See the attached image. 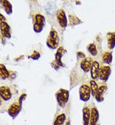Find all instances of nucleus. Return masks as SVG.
<instances>
[{"label": "nucleus", "instance_id": "f257e3e1", "mask_svg": "<svg viewBox=\"0 0 115 125\" xmlns=\"http://www.w3.org/2000/svg\"><path fill=\"white\" fill-rule=\"evenodd\" d=\"M59 43L58 33L54 29H52L47 40V45L51 49H55Z\"/></svg>", "mask_w": 115, "mask_h": 125}, {"label": "nucleus", "instance_id": "f03ea898", "mask_svg": "<svg viewBox=\"0 0 115 125\" xmlns=\"http://www.w3.org/2000/svg\"><path fill=\"white\" fill-rule=\"evenodd\" d=\"M69 97V93L67 90L61 89L56 93V99L58 104L61 107H65L66 103H67Z\"/></svg>", "mask_w": 115, "mask_h": 125}, {"label": "nucleus", "instance_id": "7ed1b4c3", "mask_svg": "<svg viewBox=\"0 0 115 125\" xmlns=\"http://www.w3.org/2000/svg\"><path fill=\"white\" fill-rule=\"evenodd\" d=\"M91 93V91L90 87L86 84L82 85L79 89L80 99L84 102L88 101L90 99Z\"/></svg>", "mask_w": 115, "mask_h": 125}, {"label": "nucleus", "instance_id": "20e7f679", "mask_svg": "<svg viewBox=\"0 0 115 125\" xmlns=\"http://www.w3.org/2000/svg\"><path fill=\"white\" fill-rule=\"evenodd\" d=\"M45 24L44 16L41 15H37L35 16V22L33 25V30L36 33L41 32Z\"/></svg>", "mask_w": 115, "mask_h": 125}, {"label": "nucleus", "instance_id": "39448f33", "mask_svg": "<svg viewBox=\"0 0 115 125\" xmlns=\"http://www.w3.org/2000/svg\"><path fill=\"white\" fill-rule=\"evenodd\" d=\"M21 109V104L19 102H15L12 104L8 109V113L13 118H16Z\"/></svg>", "mask_w": 115, "mask_h": 125}, {"label": "nucleus", "instance_id": "423d86ee", "mask_svg": "<svg viewBox=\"0 0 115 125\" xmlns=\"http://www.w3.org/2000/svg\"><path fill=\"white\" fill-rule=\"evenodd\" d=\"M111 73V70L109 66H103L100 68L99 72V77L101 81H107Z\"/></svg>", "mask_w": 115, "mask_h": 125}, {"label": "nucleus", "instance_id": "0eeeda50", "mask_svg": "<svg viewBox=\"0 0 115 125\" xmlns=\"http://www.w3.org/2000/svg\"><path fill=\"white\" fill-rule=\"evenodd\" d=\"M57 18L59 25L63 28H65L67 26V19L65 15V12L63 10H60L57 13Z\"/></svg>", "mask_w": 115, "mask_h": 125}, {"label": "nucleus", "instance_id": "6e6552de", "mask_svg": "<svg viewBox=\"0 0 115 125\" xmlns=\"http://www.w3.org/2000/svg\"><path fill=\"white\" fill-rule=\"evenodd\" d=\"M66 52V50L63 49L62 47H59V49H57V53H55V62L59 65V67H64L65 65H63V63L62 62V57L63 55Z\"/></svg>", "mask_w": 115, "mask_h": 125}, {"label": "nucleus", "instance_id": "1a4fd4ad", "mask_svg": "<svg viewBox=\"0 0 115 125\" xmlns=\"http://www.w3.org/2000/svg\"><path fill=\"white\" fill-rule=\"evenodd\" d=\"M1 33L6 38H11V28L6 22H1Z\"/></svg>", "mask_w": 115, "mask_h": 125}, {"label": "nucleus", "instance_id": "9d476101", "mask_svg": "<svg viewBox=\"0 0 115 125\" xmlns=\"http://www.w3.org/2000/svg\"><path fill=\"white\" fill-rule=\"evenodd\" d=\"M93 63V59L91 58H85L81 63V67L85 72H88L91 71Z\"/></svg>", "mask_w": 115, "mask_h": 125}, {"label": "nucleus", "instance_id": "9b49d317", "mask_svg": "<svg viewBox=\"0 0 115 125\" xmlns=\"http://www.w3.org/2000/svg\"><path fill=\"white\" fill-rule=\"evenodd\" d=\"M107 90V87L106 85H102L98 88L95 95L96 100L99 103H101L104 101V94Z\"/></svg>", "mask_w": 115, "mask_h": 125}, {"label": "nucleus", "instance_id": "f8f14e48", "mask_svg": "<svg viewBox=\"0 0 115 125\" xmlns=\"http://www.w3.org/2000/svg\"><path fill=\"white\" fill-rule=\"evenodd\" d=\"M0 95L1 97L5 101H8L10 99L11 97V93L9 87L7 86H1L0 88Z\"/></svg>", "mask_w": 115, "mask_h": 125}, {"label": "nucleus", "instance_id": "ddd939ff", "mask_svg": "<svg viewBox=\"0 0 115 125\" xmlns=\"http://www.w3.org/2000/svg\"><path fill=\"white\" fill-rule=\"evenodd\" d=\"M99 63L97 61H94L92 65L91 69V77L93 79H96L97 78V77H99Z\"/></svg>", "mask_w": 115, "mask_h": 125}, {"label": "nucleus", "instance_id": "4468645a", "mask_svg": "<svg viewBox=\"0 0 115 125\" xmlns=\"http://www.w3.org/2000/svg\"><path fill=\"white\" fill-rule=\"evenodd\" d=\"M99 112L95 107H93L91 111V118L89 125H96L99 120Z\"/></svg>", "mask_w": 115, "mask_h": 125}, {"label": "nucleus", "instance_id": "2eb2a0df", "mask_svg": "<svg viewBox=\"0 0 115 125\" xmlns=\"http://www.w3.org/2000/svg\"><path fill=\"white\" fill-rule=\"evenodd\" d=\"M83 125H89L90 122L91 111L89 108L87 107H84L83 110Z\"/></svg>", "mask_w": 115, "mask_h": 125}, {"label": "nucleus", "instance_id": "dca6fc26", "mask_svg": "<svg viewBox=\"0 0 115 125\" xmlns=\"http://www.w3.org/2000/svg\"><path fill=\"white\" fill-rule=\"evenodd\" d=\"M1 5L3 9L5 11L8 15H10L13 12V8L12 5L8 1L6 0H1Z\"/></svg>", "mask_w": 115, "mask_h": 125}, {"label": "nucleus", "instance_id": "f3484780", "mask_svg": "<svg viewBox=\"0 0 115 125\" xmlns=\"http://www.w3.org/2000/svg\"><path fill=\"white\" fill-rule=\"evenodd\" d=\"M107 41L108 46L109 49H113L115 47V33H108L107 34Z\"/></svg>", "mask_w": 115, "mask_h": 125}, {"label": "nucleus", "instance_id": "a211bd4d", "mask_svg": "<svg viewBox=\"0 0 115 125\" xmlns=\"http://www.w3.org/2000/svg\"><path fill=\"white\" fill-rule=\"evenodd\" d=\"M0 75L2 79H6L9 77V72L3 64L0 65Z\"/></svg>", "mask_w": 115, "mask_h": 125}, {"label": "nucleus", "instance_id": "6ab92c4d", "mask_svg": "<svg viewBox=\"0 0 115 125\" xmlns=\"http://www.w3.org/2000/svg\"><path fill=\"white\" fill-rule=\"evenodd\" d=\"M103 60L104 63H111L113 60V55L111 52H105L103 55Z\"/></svg>", "mask_w": 115, "mask_h": 125}, {"label": "nucleus", "instance_id": "aec40b11", "mask_svg": "<svg viewBox=\"0 0 115 125\" xmlns=\"http://www.w3.org/2000/svg\"><path fill=\"white\" fill-rule=\"evenodd\" d=\"M69 21L70 25L71 26H75V25H79L81 23V21L80 20L77 16H74V15L69 16Z\"/></svg>", "mask_w": 115, "mask_h": 125}, {"label": "nucleus", "instance_id": "412c9836", "mask_svg": "<svg viewBox=\"0 0 115 125\" xmlns=\"http://www.w3.org/2000/svg\"><path fill=\"white\" fill-rule=\"evenodd\" d=\"M65 115L64 114H61L57 117L55 121L54 125H63L65 120Z\"/></svg>", "mask_w": 115, "mask_h": 125}, {"label": "nucleus", "instance_id": "4be33fe9", "mask_svg": "<svg viewBox=\"0 0 115 125\" xmlns=\"http://www.w3.org/2000/svg\"><path fill=\"white\" fill-rule=\"evenodd\" d=\"M90 85H91V94L93 96H95L96 93L98 89V85L96 84V83L94 81H90Z\"/></svg>", "mask_w": 115, "mask_h": 125}, {"label": "nucleus", "instance_id": "5701e85b", "mask_svg": "<svg viewBox=\"0 0 115 125\" xmlns=\"http://www.w3.org/2000/svg\"><path fill=\"white\" fill-rule=\"evenodd\" d=\"M87 50L93 56H96L97 53V49H96V47L94 43H91L87 47Z\"/></svg>", "mask_w": 115, "mask_h": 125}, {"label": "nucleus", "instance_id": "b1692460", "mask_svg": "<svg viewBox=\"0 0 115 125\" xmlns=\"http://www.w3.org/2000/svg\"><path fill=\"white\" fill-rule=\"evenodd\" d=\"M40 57V54L39 52L37 51H34L32 54L30 55V58L32 59L33 60H38Z\"/></svg>", "mask_w": 115, "mask_h": 125}, {"label": "nucleus", "instance_id": "393cba45", "mask_svg": "<svg viewBox=\"0 0 115 125\" xmlns=\"http://www.w3.org/2000/svg\"><path fill=\"white\" fill-rule=\"evenodd\" d=\"M26 96H27V94H23V95H21V96H20V97L19 101H18V102H19V103H20L21 104H22L23 101L24 99H25V97H26Z\"/></svg>", "mask_w": 115, "mask_h": 125}, {"label": "nucleus", "instance_id": "a878e982", "mask_svg": "<svg viewBox=\"0 0 115 125\" xmlns=\"http://www.w3.org/2000/svg\"><path fill=\"white\" fill-rule=\"evenodd\" d=\"M77 55L79 58H85V57H86L85 54L83 52H78L77 53Z\"/></svg>", "mask_w": 115, "mask_h": 125}]
</instances>
